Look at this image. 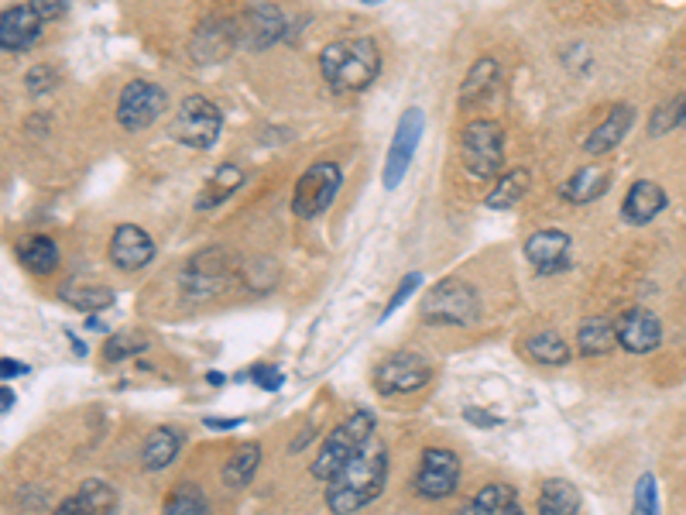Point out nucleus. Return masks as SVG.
<instances>
[{"label": "nucleus", "instance_id": "f257e3e1", "mask_svg": "<svg viewBox=\"0 0 686 515\" xmlns=\"http://www.w3.org/2000/svg\"><path fill=\"white\" fill-rule=\"evenodd\" d=\"M389 482V447L371 436L361 454L326 485V505L333 515H354L371 505Z\"/></svg>", "mask_w": 686, "mask_h": 515}, {"label": "nucleus", "instance_id": "f03ea898", "mask_svg": "<svg viewBox=\"0 0 686 515\" xmlns=\"http://www.w3.org/2000/svg\"><path fill=\"white\" fill-rule=\"evenodd\" d=\"M320 72L333 93H361L381 72V52L371 39H343L323 49Z\"/></svg>", "mask_w": 686, "mask_h": 515}, {"label": "nucleus", "instance_id": "7ed1b4c3", "mask_svg": "<svg viewBox=\"0 0 686 515\" xmlns=\"http://www.w3.org/2000/svg\"><path fill=\"white\" fill-rule=\"evenodd\" d=\"M371 436H374V416H371L367 410H357L354 416L343 420L336 430H330V436L320 444L316 461H313V467H310L316 482L330 485L333 477L361 454V447L367 444Z\"/></svg>", "mask_w": 686, "mask_h": 515}, {"label": "nucleus", "instance_id": "20e7f679", "mask_svg": "<svg viewBox=\"0 0 686 515\" xmlns=\"http://www.w3.org/2000/svg\"><path fill=\"white\" fill-rule=\"evenodd\" d=\"M477 313H481L477 292L467 282H456V279L433 285L423 303V323H433V326H464V323H474Z\"/></svg>", "mask_w": 686, "mask_h": 515}, {"label": "nucleus", "instance_id": "39448f33", "mask_svg": "<svg viewBox=\"0 0 686 515\" xmlns=\"http://www.w3.org/2000/svg\"><path fill=\"white\" fill-rule=\"evenodd\" d=\"M461 159L474 179H491L505 162V134L494 121H471L461 138Z\"/></svg>", "mask_w": 686, "mask_h": 515}, {"label": "nucleus", "instance_id": "423d86ee", "mask_svg": "<svg viewBox=\"0 0 686 515\" xmlns=\"http://www.w3.org/2000/svg\"><path fill=\"white\" fill-rule=\"evenodd\" d=\"M223 131V114L220 107L206 97H185L182 107H179V118L172 124V138L185 149H196V152H206L210 144L220 138Z\"/></svg>", "mask_w": 686, "mask_h": 515}, {"label": "nucleus", "instance_id": "0eeeda50", "mask_svg": "<svg viewBox=\"0 0 686 515\" xmlns=\"http://www.w3.org/2000/svg\"><path fill=\"white\" fill-rule=\"evenodd\" d=\"M231 272H234L231 254H226L223 248H210V251H200V254L189 258L179 285L185 292V300H210L226 282H231Z\"/></svg>", "mask_w": 686, "mask_h": 515}, {"label": "nucleus", "instance_id": "6e6552de", "mask_svg": "<svg viewBox=\"0 0 686 515\" xmlns=\"http://www.w3.org/2000/svg\"><path fill=\"white\" fill-rule=\"evenodd\" d=\"M340 182H343V175H340V165H336V162H316V165H310L306 172L299 175L295 193H292V210H295V216H302V220L320 216V213L336 200Z\"/></svg>", "mask_w": 686, "mask_h": 515}, {"label": "nucleus", "instance_id": "1a4fd4ad", "mask_svg": "<svg viewBox=\"0 0 686 515\" xmlns=\"http://www.w3.org/2000/svg\"><path fill=\"white\" fill-rule=\"evenodd\" d=\"M433 378V367L426 357H418L412 351H399V354H389L374 367V388L381 395H408V392H418L426 388Z\"/></svg>", "mask_w": 686, "mask_h": 515}, {"label": "nucleus", "instance_id": "9d476101", "mask_svg": "<svg viewBox=\"0 0 686 515\" xmlns=\"http://www.w3.org/2000/svg\"><path fill=\"white\" fill-rule=\"evenodd\" d=\"M169 107V97L162 87L148 83V80H131L124 90H121V100H118V121L124 131H141V128H151Z\"/></svg>", "mask_w": 686, "mask_h": 515}, {"label": "nucleus", "instance_id": "9b49d317", "mask_svg": "<svg viewBox=\"0 0 686 515\" xmlns=\"http://www.w3.org/2000/svg\"><path fill=\"white\" fill-rule=\"evenodd\" d=\"M461 485V457L446 447H430L418 461L415 492L423 498H446Z\"/></svg>", "mask_w": 686, "mask_h": 515}, {"label": "nucleus", "instance_id": "f8f14e48", "mask_svg": "<svg viewBox=\"0 0 686 515\" xmlns=\"http://www.w3.org/2000/svg\"><path fill=\"white\" fill-rule=\"evenodd\" d=\"M423 128H426V114L418 107H408L405 114L399 118L392 149H389V159H385V186L389 190H395L399 182L405 179V172L415 159V149H418V138H423Z\"/></svg>", "mask_w": 686, "mask_h": 515}, {"label": "nucleus", "instance_id": "ddd939ff", "mask_svg": "<svg viewBox=\"0 0 686 515\" xmlns=\"http://www.w3.org/2000/svg\"><path fill=\"white\" fill-rule=\"evenodd\" d=\"M615 330H618V347H625L628 354H649L663 344V323L653 310H642V306L625 310Z\"/></svg>", "mask_w": 686, "mask_h": 515}, {"label": "nucleus", "instance_id": "4468645a", "mask_svg": "<svg viewBox=\"0 0 686 515\" xmlns=\"http://www.w3.org/2000/svg\"><path fill=\"white\" fill-rule=\"evenodd\" d=\"M42 24L46 21L34 14L31 4H14L0 14V46L4 52H28L42 39Z\"/></svg>", "mask_w": 686, "mask_h": 515}, {"label": "nucleus", "instance_id": "2eb2a0df", "mask_svg": "<svg viewBox=\"0 0 686 515\" xmlns=\"http://www.w3.org/2000/svg\"><path fill=\"white\" fill-rule=\"evenodd\" d=\"M238 34H241V28H238L234 21L213 18V21H206V24L196 31V39H193V46H189V52H193V59L203 62V65L223 62L226 55L238 49V42H241Z\"/></svg>", "mask_w": 686, "mask_h": 515}, {"label": "nucleus", "instance_id": "dca6fc26", "mask_svg": "<svg viewBox=\"0 0 686 515\" xmlns=\"http://www.w3.org/2000/svg\"><path fill=\"white\" fill-rule=\"evenodd\" d=\"M151 258H155V241H151L138 224H121L110 238V262L124 269V272H138L144 269Z\"/></svg>", "mask_w": 686, "mask_h": 515}, {"label": "nucleus", "instance_id": "f3484780", "mask_svg": "<svg viewBox=\"0 0 686 515\" xmlns=\"http://www.w3.org/2000/svg\"><path fill=\"white\" fill-rule=\"evenodd\" d=\"M525 258H528V265L536 269L539 275H553V272L566 269L569 234H563V231H556V228L536 231V234L525 241Z\"/></svg>", "mask_w": 686, "mask_h": 515}, {"label": "nucleus", "instance_id": "a211bd4d", "mask_svg": "<svg viewBox=\"0 0 686 515\" xmlns=\"http://www.w3.org/2000/svg\"><path fill=\"white\" fill-rule=\"evenodd\" d=\"M285 34V14L275 4H254L241 21V39L251 49H269Z\"/></svg>", "mask_w": 686, "mask_h": 515}, {"label": "nucleus", "instance_id": "6ab92c4d", "mask_svg": "<svg viewBox=\"0 0 686 515\" xmlns=\"http://www.w3.org/2000/svg\"><path fill=\"white\" fill-rule=\"evenodd\" d=\"M113 508H118V492L100 482V477H90L72 498L59 502L52 515H113Z\"/></svg>", "mask_w": 686, "mask_h": 515}, {"label": "nucleus", "instance_id": "aec40b11", "mask_svg": "<svg viewBox=\"0 0 686 515\" xmlns=\"http://www.w3.org/2000/svg\"><path fill=\"white\" fill-rule=\"evenodd\" d=\"M666 210V193L659 182L653 179H638L632 182V190L625 193V203H622V216L628 220V224H649V220H656L659 213Z\"/></svg>", "mask_w": 686, "mask_h": 515}, {"label": "nucleus", "instance_id": "412c9836", "mask_svg": "<svg viewBox=\"0 0 686 515\" xmlns=\"http://www.w3.org/2000/svg\"><path fill=\"white\" fill-rule=\"evenodd\" d=\"M632 121H635V110H632L628 103L615 107L612 114H607V121H601V124L591 131V138L584 141V152H587V155H604V152L618 149L622 138H625L628 128H632Z\"/></svg>", "mask_w": 686, "mask_h": 515}, {"label": "nucleus", "instance_id": "4be33fe9", "mask_svg": "<svg viewBox=\"0 0 686 515\" xmlns=\"http://www.w3.org/2000/svg\"><path fill=\"white\" fill-rule=\"evenodd\" d=\"M182 451V430L175 426H159V430H151L148 440H144V447H141V464L148 471H162L169 467Z\"/></svg>", "mask_w": 686, "mask_h": 515}, {"label": "nucleus", "instance_id": "5701e85b", "mask_svg": "<svg viewBox=\"0 0 686 515\" xmlns=\"http://www.w3.org/2000/svg\"><path fill=\"white\" fill-rule=\"evenodd\" d=\"M18 258L21 265L31 269L34 275H49L59 269V244L46 234H31L18 241Z\"/></svg>", "mask_w": 686, "mask_h": 515}, {"label": "nucleus", "instance_id": "b1692460", "mask_svg": "<svg viewBox=\"0 0 686 515\" xmlns=\"http://www.w3.org/2000/svg\"><path fill=\"white\" fill-rule=\"evenodd\" d=\"M604 190H607V175H604V169H577L574 175H569L563 186H559V196L566 200V203H577V206H584V203H594V200H601L604 196Z\"/></svg>", "mask_w": 686, "mask_h": 515}, {"label": "nucleus", "instance_id": "393cba45", "mask_svg": "<svg viewBox=\"0 0 686 515\" xmlns=\"http://www.w3.org/2000/svg\"><path fill=\"white\" fill-rule=\"evenodd\" d=\"M59 296L80 313H100L113 303V289L100 282H65L59 289Z\"/></svg>", "mask_w": 686, "mask_h": 515}, {"label": "nucleus", "instance_id": "a878e982", "mask_svg": "<svg viewBox=\"0 0 686 515\" xmlns=\"http://www.w3.org/2000/svg\"><path fill=\"white\" fill-rule=\"evenodd\" d=\"M615 344H618V330H615L612 320H604V316H591L577 330V351L587 354V357L607 354Z\"/></svg>", "mask_w": 686, "mask_h": 515}, {"label": "nucleus", "instance_id": "bb28decb", "mask_svg": "<svg viewBox=\"0 0 686 515\" xmlns=\"http://www.w3.org/2000/svg\"><path fill=\"white\" fill-rule=\"evenodd\" d=\"M581 512V492L563 482V477H549L539 492V515H577Z\"/></svg>", "mask_w": 686, "mask_h": 515}, {"label": "nucleus", "instance_id": "cd10ccee", "mask_svg": "<svg viewBox=\"0 0 686 515\" xmlns=\"http://www.w3.org/2000/svg\"><path fill=\"white\" fill-rule=\"evenodd\" d=\"M258 464H261V447L258 444H244V447H238L231 457H226V464H223V485L226 488H244L251 477L258 474Z\"/></svg>", "mask_w": 686, "mask_h": 515}, {"label": "nucleus", "instance_id": "c85d7f7f", "mask_svg": "<svg viewBox=\"0 0 686 515\" xmlns=\"http://www.w3.org/2000/svg\"><path fill=\"white\" fill-rule=\"evenodd\" d=\"M241 182H244V175H241L238 165H220V169L210 175V182L203 186V193L196 196V206H200V210L220 206L226 196H234V190L241 186Z\"/></svg>", "mask_w": 686, "mask_h": 515}, {"label": "nucleus", "instance_id": "c756f323", "mask_svg": "<svg viewBox=\"0 0 686 515\" xmlns=\"http://www.w3.org/2000/svg\"><path fill=\"white\" fill-rule=\"evenodd\" d=\"M494 83H498V62L494 59H477L467 72V80L461 87V103H474L481 97H487L494 90Z\"/></svg>", "mask_w": 686, "mask_h": 515}, {"label": "nucleus", "instance_id": "7c9ffc66", "mask_svg": "<svg viewBox=\"0 0 686 515\" xmlns=\"http://www.w3.org/2000/svg\"><path fill=\"white\" fill-rule=\"evenodd\" d=\"M528 354L546 367H563L569 361V344L556 334V330H543V334L528 337Z\"/></svg>", "mask_w": 686, "mask_h": 515}, {"label": "nucleus", "instance_id": "2f4dec72", "mask_svg": "<svg viewBox=\"0 0 686 515\" xmlns=\"http://www.w3.org/2000/svg\"><path fill=\"white\" fill-rule=\"evenodd\" d=\"M528 193V172L525 169H512L498 179V186L487 193V206L491 210H508L515 206L522 196Z\"/></svg>", "mask_w": 686, "mask_h": 515}, {"label": "nucleus", "instance_id": "473e14b6", "mask_svg": "<svg viewBox=\"0 0 686 515\" xmlns=\"http://www.w3.org/2000/svg\"><path fill=\"white\" fill-rule=\"evenodd\" d=\"M515 505L518 502H515V492L508 485H487L484 492L474 495L467 515H512Z\"/></svg>", "mask_w": 686, "mask_h": 515}, {"label": "nucleus", "instance_id": "72a5a7b5", "mask_svg": "<svg viewBox=\"0 0 686 515\" xmlns=\"http://www.w3.org/2000/svg\"><path fill=\"white\" fill-rule=\"evenodd\" d=\"M162 515H210V505H206V498L196 492V488H179L169 502H165V508H162Z\"/></svg>", "mask_w": 686, "mask_h": 515}, {"label": "nucleus", "instance_id": "f704fd0d", "mask_svg": "<svg viewBox=\"0 0 686 515\" xmlns=\"http://www.w3.org/2000/svg\"><path fill=\"white\" fill-rule=\"evenodd\" d=\"M632 515H659V502H656V477L642 474L635 485V502H632Z\"/></svg>", "mask_w": 686, "mask_h": 515}, {"label": "nucleus", "instance_id": "c9c22d12", "mask_svg": "<svg viewBox=\"0 0 686 515\" xmlns=\"http://www.w3.org/2000/svg\"><path fill=\"white\" fill-rule=\"evenodd\" d=\"M679 124H686V93L676 97V100H669L666 107L656 110V118H653V134H663V131L679 128Z\"/></svg>", "mask_w": 686, "mask_h": 515}, {"label": "nucleus", "instance_id": "e433bc0d", "mask_svg": "<svg viewBox=\"0 0 686 515\" xmlns=\"http://www.w3.org/2000/svg\"><path fill=\"white\" fill-rule=\"evenodd\" d=\"M144 344H148V341H141V337H131V334L124 337V334H118V337L107 341L103 357H107V361H121V357H131V354L144 351Z\"/></svg>", "mask_w": 686, "mask_h": 515}, {"label": "nucleus", "instance_id": "4c0bfd02", "mask_svg": "<svg viewBox=\"0 0 686 515\" xmlns=\"http://www.w3.org/2000/svg\"><path fill=\"white\" fill-rule=\"evenodd\" d=\"M56 69L52 65H38V69H31L28 77H24V83H28V90L31 93H49L52 87H56Z\"/></svg>", "mask_w": 686, "mask_h": 515}, {"label": "nucleus", "instance_id": "58836bf2", "mask_svg": "<svg viewBox=\"0 0 686 515\" xmlns=\"http://www.w3.org/2000/svg\"><path fill=\"white\" fill-rule=\"evenodd\" d=\"M418 282H423V275H418V272H408V275L399 282L395 296H392V300H389V306H385V320H389V316H392V313H395V310H399V306L412 296V292L418 289Z\"/></svg>", "mask_w": 686, "mask_h": 515}, {"label": "nucleus", "instance_id": "ea45409f", "mask_svg": "<svg viewBox=\"0 0 686 515\" xmlns=\"http://www.w3.org/2000/svg\"><path fill=\"white\" fill-rule=\"evenodd\" d=\"M28 4L34 8V14L42 21H56L69 11V0H28Z\"/></svg>", "mask_w": 686, "mask_h": 515}, {"label": "nucleus", "instance_id": "a19ab883", "mask_svg": "<svg viewBox=\"0 0 686 515\" xmlns=\"http://www.w3.org/2000/svg\"><path fill=\"white\" fill-rule=\"evenodd\" d=\"M254 382L264 388V392H275V388H282V372H279V367L275 364H258L254 367Z\"/></svg>", "mask_w": 686, "mask_h": 515}, {"label": "nucleus", "instance_id": "79ce46f5", "mask_svg": "<svg viewBox=\"0 0 686 515\" xmlns=\"http://www.w3.org/2000/svg\"><path fill=\"white\" fill-rule=\"evenodd\" d=\"M464 416L474 423V426H484V430H491V426H498V416H491V413H481V410H464Z\"/></svg>", "mask_w": 686, "mask_h": 515}, {"label": "nucleus", "instance_id": "37998d69", "mask_svg": "<svg viewBox=\"0 0 686 515\" xmlns=\"http://www.w3.org/2000/svg\"><path fill=\"white\" fill-rule=\"evenodd\" d=\"M4 364V378H11V375H24L28 372V364H21V361H11V357H4L0 361Z\"/></svg>", "mask_w": 686, "mask_h": 515}, {"label": "nucleus", "instance_id": "c03bdc74", "mask_svg": "<svg viewBox=\"0 0 686 515\" xmlns=\"http://www.w3.org/2000/svg\"><path fill=\"white\" fill-rule=\"evenodd\" d=\"M241 423H244V420H216V416L206 420L210 430H234V426H241Z\"/></svg>", "mask_w": 686, "mask_h": 515}, {"label": "nucleus", "instance_id": "a18cd8bd", "mask_svg": "<svg viewBox=\"0 0 686 515\" xmlns=\"http://www.w3.org/2000/svg\"><path fill=\"white\" fill-rule=\"evenodd\" d=\"M0 395H4V398H0V413H11V406H14V392L11 388H4V392H0Z\"/></svg>", "mask_w": 686, "mask_h": 515}, {"label": "nucleus", "instance_id": "49530a36", "mask_svg": "<svg viewBox=\"0 0 686 515\" xmlns=\"http://www.w3.org/2000/svg\"><path fill=\"white\" fill-rule=\"evenodd\" d=\"M512 515H525V512H522V505H515V508H512Z\"/></svg>", "mask_w": 686, "mask_h": 515}, {"label": "nucleus", "instance_id": "de8ad7c7", "mask_svg": "<svg viewBox=\"0 0 686 515\" xmlns=\"http://www.w3.org/2000/svg\"><path fill=\"white\" fill-rule=\"evenodd\" d=\"M364 4H381V0H364Z\"/></svg>", "mask_w": 686, "mask_h": 515}]
</instances>
